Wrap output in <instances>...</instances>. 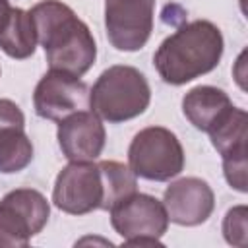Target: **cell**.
Segmentation results:
<instances>
[{
  "instance_id": "obj_14",
  "label": "cell",
  "mask_w": 248,
  "mask_h": 248,
  "mask_svg": "<svg viewBox=\"0 0 248 248\" xmlns=\"http://www.w3.org/2000/svg\"><path fill=\"white\" fill-rule=\"evenodd\" d=\"M232 103L223 89L213 85H198L190 89L182 99V112L188 122L202 130L209 132L229 110Z\"/></svg>"
},
{
  "instance_id": "obj_10",
  "label": "cell",
  "mask_w": 248,
  "mask_h": 248,
  "mask_svg": "<svg viewBox=\"0 0 248 248\" xmlns=\"http://www.w3.org/2000/svg\"><path fill=\"white\" fill-rule=\"evenodd\" d=\"M33 107L41 118L60 122L72 112L89 108V87L78 76L50 70L35 87Z\"/></svg>"
},
{
  "instance_id": "obj_18",
  "label": "cell",
  "mask_w": 248,
  "mask_h": 248,
  "mask_svg": "<svg viewBox=\"0 0 248 248\" xmlns=\"http://www.w3.org/2000/svg\"><path fill=\"white\" fill-rule=\"evenodd\" d=\"M10 12H12L10 2H8V0H0V31H2V27H4L8 16H10Z\"/></svg>"
},
{
  "instance_id": "obj_16",
  "label": "cell",
  "mask_w": 248,
  "mask_h": 248,
  "mask_svg": "<svg viewBox=\"0 0 248 248\" xmlns=\"http://www.w3.org/2000/svg\"><path fill=\"white\" fill-rule=\"evenodd\" d=\"M99 170L103 178V211H110L118 202L126 200L138 192V176L134 170L120 161H99Z\"/></svg>"
},
{
  "instance_id": "obj_2",
  "label": "cell",
  "mask_w": 248,
  "mask_h": 248,
  "mask_svg": "<svg viewBox=\"0 0 248 248\" xmlns=\"http://www.w3.org/2000/svg\"><path fill=\"white\" fill-rule=\"evenodd\" d=\"M221 29L207 19H194L169 35L153 54L161 79L169 85H184L217 68L223 56Z\"/></svg>"
},
{
  "instance_id": "obj_7",
  "label": "cell",
  "mask_w": 248,
  "mask_h": 248,
  "mask_svg": "<svg viewBox=\"0 0 248 248\" xmlns=\"http://www.w3.org/2000/svg\"><path fill=\"white\" fill-rule=\"evenodd\" d=\"M103 178L93 161H70L52 188V203L70 215H85L103 205Z\"/></svg>"
},
{
  "instance_id": "obj_13",
  "label": "cell",
  "mask_w": 248,
  "mask_h": 248,
  "mask_svg": "<svg viewBox=\"0 0 248 248\" xmlns=\"http://www.w3.org/2000/svg\"><path fill=\"white\" fill-rule=\"evenodd\" d=\"M31 161L33 143L25 134V116L14 101L0 99V172H19Z\"/></svg>"
},
{
  "instance_id": "obj_8",
  "label": "cell",
  "mask_w": 248,
  "mask_h": 248,
  "mask_svg": "<svg viewBox=\"0 0 248 248\" xmlns=\"http://www.w3.org/2000/svg\"><path fill=\"white\" fill-rule=\"evenodd\" d=\"M155 0H105V27L116 50L134 52L145 46L153 31Z\"/></svg>"
},
{
  "instance_id": "obj_6",
  "label": "cell",
  "mask_w": 248,
  "mask_h": 248,
  "mask_svg": "<svg viewBox=\"0 0 248 248\" xmlns=\"http://www.w3.org/2000/svg\"><path fill=\"white\" fill-rule=\"evenodd\" d=\"M110 225L124 238V246H161L169 217L163 202L134 192L110 209Z\"/></svg>"
},
{
  "instance_id": "obj_17",
  "label": "cell",
  "mask_w": 248,
  "mask_h": 248,
  "mask_svg": "<svg viewBox=\"0 0 248 248\" xmlns=\"http://www.w3.org/2000/svg\"><path fill=\"white\" fill-rule=\"evenodd\" d=\"M248 209L246 205L231 207L223 219V236L231 246L244 248L248 246V225H246Z\"/></svg>"
},
{
  "instance_id": "obj_4",
  "label": "cell",
  "mask_w": 248,
  "mask_h": 248,
  "mask_svg": "<svg viewBox=\"0 0 248 248\" xmlns=\"http://www.w3.org/2000/svg\"><path fill=\"white\" fill-rule=\"evenodd\" d=\"M128 167L136 176L145 180H170L184 169L182 143L163 126L143 128L134 136L128 147Z\"/></svg>"
},
{
  "instance_id": "obj_3",
  "label": "cell",
  "mask_w": 248,
  "mask_h": 248,
  "mask_svg": "<svg viewBox=\"0 0 248 248\" xmlns=\"http://www.w3.org/2000/svg\"><path fill=\"white\" fill-rule=\"evenodd\" d=\"M149 101V83L134 66L116 64L107 68L89 89V108L101 120L112 124L143 114Z\"/></svg>"
},
{
  "instance_id": "obj_12",
  "label": "cell",
  "mask_w": 248,
  "mask_h": 248,
  "mask_svg": "<svg viewBox=\"0 0 248 248\" xmlns=\"http://www.w3.org/2000/svg\"><path fill=\"white\" fill-rule=\"evenodd\" d=\"M58 145L68 161H95L105 147V126L93 110H78L58 122Z\"/></svg>"
},
{
  "instance_id": "obj_11",
  "label": "cell",
  "mask_w": 248,
  "mask_h": 248,
  "mask_svg": "<svg viewBox=\"0 0 248 248\" xmlns=\"http://www.w3.org/2000/svg\"><path fill=\"white\" fill-rule=\"evenodd\" d=\"M163 207L170 223L180 227H196L211 217L215 196L205 180L186 176L167 186L163 194Z\"/></svg>"
},
{
  "instance_id": "obj_5",
  "label": "cell",
  "mask_w": 248,
  "mask_h": 248,
  "mask_svg": "<svg viewBox=\"0 0 248 248\" xmlns=\"http://www.w3.org/2000/svg\"><path fill=\"white\" fill-rule=\"evenodd\" d=\"M50 217L46 198L33 188H16L0 200V248H21L37 236Z\"/></svg>"
},
{
  "instance_id": "obj_15",
  "label": "cell",
  "mask_w": 248,
  "mask_h": 248,
  "mask_svg": "<svg viewBox=\"0 0 248 248\" xmlns=\"http://www.w3.org/2000/svg\"><path fill=\"white\" fill-rule=\"evenodd\" d=\"M35 46L37 29L31 14L21 8H12L0 31V48L14 60H25L35 52Z\"/></svg>"
},
{
  "instance_id": "obj_9",
  "label": "cell",
  "mask_w": 248,
  "mask_h": 248,
  "mask_svg": "<svg viewBox=\"0 0 248 248\" xmlns=\"http://www.w3.org/2000/svg\"><path fill=\"white\" fill-rule=\"evenodd\" d=\"M213 147L223 159V172L231 188L246 192V141H248V114L242 108L231 107V110L207 132Z\"/></svg>"
},
{
  "instance_id": "obj_1",
  "label": "cell",
  "mask_w": 248,
  "mask_h": 248,
  "mask_svg": "<svg viewBox=\"0 0 248 248\" xmlns=\"http://www.w3.org/2000/svg\"><path fill=\"white\" fill-rule=\"evenodd\" d=\"M37 43L45 48L50 70H60L81 78L95 64V39L76 12L60 0H43L29 10Z\"/></svg>"
}]
</instances>
